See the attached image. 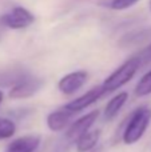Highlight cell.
<instances>
[{"instance_id": "cell-18", "label": "cell", "mask_w": 151, "mask_h": 152, "mask_svg": "<svg viewBox=\"0 0 151 152\" xmlns=\"http://www.w3.org/2000/svg\"><path fill=\"white\" fill-rule=\"evenodd\" d=\"M150 10H151V3H150Z\"/></svg>"}, {"instance_id": "cell-12", "label": "cell", "mask_w": 151, "mask_h": 152, "mask_svg": "<svg viewBox=\"0 0 151 152\" xmlns=\"http://www.w3.org/2000/svg\"><path fill=\"white\" fill-rule=\"evenodd\" d=\"M16 126L11 119L7 118H0V140L10 139L15 135Z\"/></svg>"}, {"instance_id": "cell-6", "label": "cell", "mask_w": 151, "mask_h": 152, "mask_svg": "<svg viewBox=\"0 0 151 152\" xmlns=\"http://www.w3.org/2000/svg\"><path fill=\"white\" fill-rule=\"evenodd\" d=\"M87 77H88V75L86 71L71 72V74L63 76V77L59 80L58 88L62 94H66V95L75 94L78 89L83 87V84L86 83Z\"/></svg>"}, {"instance_id": "cell-17", "label": "cell", "mask_w": 151, "mask_h": 152, "mask_svg": "<svg viewBox=\"0 0 151 152\" xmlns=\"http://www.w3.org/2000/svg\"><path fill=\"white\" fill-rule=\"evenodd\" d=\"M91 152H99V150H94V151H91Z\"/></svg>"}, {"instance_id": "cell-13", "label": "cell", "mask_w": 151, "mask_h": 152, "mask_svg": "<svg viewBox=\"0 0 151 152\" xmlns=\"http://www.w3.org/2000/svg\"><path fill=\"white\" fill-rule=\"evenodd\" d=\"M151 94V71L142 76L139 83L135 86V95L138 97L147 96Z\"/></svg>"}, {"instance_id": "cell-5", "label": "cell", "mask_w": 151, "mask_h": 152, "mask_svg": "<svg viewBox=\"0 0 151 152\" xmlns=\"http://www.w3.org/2000/svg\"><path fill=\"white\" fill-rule=\"evenodd\" d=\"M99 111H91L90 113L79 118L78 120H75L71 126L68 127L66 132V137L68 140L76 142L79 137H82L83 135H86L87 132H90V128L94 126L95 120L98 119Z\"/></svg>"}, {"instance_id": "cell-8", "label": "cell", "mask_w": 151, "mask_h": 152, "mask_svg": "<svg viewBox=\"0 0 151 152\" xmlns=\"http://www.w3.org/2000/svg\"><path fill=\"white\" fill-rule=\"evenodd\" d=\"M40 145V137L36 135H27L11 142L5 152H35Z\"/></svg>"}, {"instance_id": "cell-1", "label": "cell", "mask_w": 151, "mask_h": 152, "mask_svg": "<svg viewBox=\"0 0 151 152\" xmlns=\"http://www.w3.org/2000/svg\"><path fill=\"white\" fill-rule=\"evenodd\" d=\"M151 121V108L141 107L131 115L127 126L123 132V143L125 144H135L142 139L147 127Z\"/></svg>"}, {"instance_id": "cell-14", "label": "cell", "mask_w": 151, "mask_h": 152, "mask_svg": "<svg viewBox=\"0 0 151 152\" xmlns=\"http://www.w3.org/2000/svg\"><path fill=\"white\" fill-rule=\"evenodd\" d=\"M138 1L139 0H111L110 7H111L112 10L122 11V10H126V8L133 7V5L136 4Z\"/></svg>"}, {"instance_id": "cell-10", "label": "cell", "mask_w": 151, "mask_h": 152, "mask_svg": "<svg viewBox=\"0 0 151 152\" xmlns=\"http://www.w3.org/2000/svg\"><path fill=\"white\" fill-rule=\"evenodd\" d=\"M100 137V129H94L87 132L82 137L76 140V151L78 152H91L95 150L96 144Z\"/></svg>"}, {"instance_id": "cell-11", "label": "cell", "mask_w": 151, "mask_h": 152, "mask_svg": "<svg viewBox=\"0 0 151 152\" xmlns=\"http://www.w3.org/2000/svg\"><path fill=\"white\" fill-rule=\"evenodd\" d=\"M128 99V94L127 92H119L108 103H107L106 108H104V118L107 120H111L117 116V113L122 110V107L125 105V103Z\"/></svg>"}, {"instance_id": "cell-2", "label": "cell", "mask_w": 151, "mask_h": 152, "mask_svg": "<svg viewBox=\"0 0 151 152\" xmlns=\"http://www.w3.org/2000/svg\"><path fill=\"white\" fill-rule=\"evenodd\" d=\"M139 66H141V59L138 56H134V58H130L128 60H126L122 66L118 69H115L106 80L102 84V88L106 92H112L117 91L118 88H120L122 86H125L126 83L131 80L134 77V75L136 74Z\"/></svg>"}, {"instance_id": "cell-4", "label": "cell", "mask_w": 151, "mask_h": 152, "mask_svg": "<svg viewBox=\"0 0 151 152\" xmlns=\"http://www.w3.org/2000/svg\"><path fill=\"white\" fill-rule=\"evenodd\" d=\"M42 86L43 81L40 79L35 77V76L24 75L20 79V81H18V84H15L11 88L10 97L11 99H26V97H29L36 94Z\"/></svg>"}, {"instance_id": "cell-15", "label": "cell", "mask_w": 151, "mask_h": 152, "mask_svg": "<svg viewBox=\"0 0 151 152\" xmlns=\"http://www.w3.org/2000/svg\"><path fill=\"white\" fill-rule=\"evenodd\" d=\"M138 58L141 59V61L142 60H149V59H151V44L147 48H144V51L138 56Z\"/></svg>"}, {"instance_id": "cell-7", "label": "cell", "mask_w": 151, "mask_h": 152, "mask_svg": "<svg viewBox=\"0 0 151 152\" xmlns=\"http://www.w3.org/2000/svg\"><path fill=\"white\" fill-rule=\"evenodd\" d=\"M104 94H106V92L103 91L102 86H99V87H96V88L91 89V91L86 92V94L82 95V96L76 97V99L72 100V102H70L64 108L72 113L80 112V111H83L84 108H87L88 105H91L92 103H95L96 100H98L100 96H103Z\"/></svg>"}, {"instance_id": "cell-16", "label": "cell", "mask_w": 151, "mask_h": 152, "mask_svg": "<svg viewBox=\"0 0 151 152\" xmlns=\"http://www.w3.org/2000/svg\"><path fill=\"white\" fill-rule=\"evenodd\" d=\"M3 97H4V95H3V92L0 91V104H1V102H3Z\"/></svg>"}, {"instance_id": "cell-9", "label": "cell", "mask_w": 151, "mask_h": 152, "mask_svg": "<svg viewBox=\"0 0 151 152\" xmlns=\"http://www.w3.org/2000/svg\"><path fill=\"white\" fill-rule=\"evenodd\" d=\"M72 115H74V113L67 111L66 108L54 111V112H51L50 115L47 116V127L54 132L63 131L70 124V120H71Z\"/></svg>"}, {"instance_id": "cell-3", "label": "cell", "mask_w": 151, "mask_h": 152, "mask_svg": "<svg viewBox=\"0 0 151 152\" xmlns=\"http://www.w3.org/2000/svg\"><path fill=\"white\" fill-rule=\"evenodd\" d=\"M34 23V15L24 7H15L10 12L0 18V24L3 27L12 29H23Z\"/></svg>"}]
</instances>
